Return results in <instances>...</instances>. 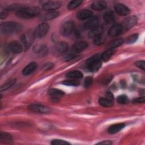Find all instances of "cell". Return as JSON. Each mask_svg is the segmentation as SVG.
I'll return each mask as SVG.
<instances>
[{
	"label": "cell",
	"mask_w": 145,
	"mask_h": 145,
	"mask_svg": "<svg viewBox=\"0 0 145 145\" xmlns=\"http://www.w3.org/2000/svg\"><path fill=\"white\" fill-rule=\"evenodd\" d=\"M104 31V27L102 25H98L95 28L90 30L88 33V36L91 39H94L95 37L101 35Z\"/></svg>",
	"instance_id": "cell-14"
},
{
	"label": "cell",
	"mask_w": 145,
	"mask_h": 145,
	"mask_svg": "<svg viewBox=\"0 0 145 145\" xmlns=\"http://www.w3.org/2000/svg\"><path fill=\"white\" fill-rule=\"evenodd\" d=\"M49 94L52 99H58L64 95V92L58 89L51 88L49 90Z\"/></svg>",
	"instance_id": "cell-22"
},
{
	"label": "cell",
	"mask_w": 145,
	"mask_h": 145,
	"mask_svg": "<svg viewBox=\"0 0 145 145\" xmlns=\"http://www.w3.org/2000/svg\"><path fill=\"white\" fill-rule=\"evenodd\" d=\"M37 67V65L36 62H31L24 68V69L22 70V74L24 75H29L35 71Z\"/></svg>",
	"instance_id": "cell-18"
},
{
	"label": "cell",
	"mask_w": 145,
	"mask_h": 145,
	"mask_svg": "<svg viewBox=\"0 0 145 145\" xmlns=\"http://www.w3.org/2000/svg\"><path fill=\"white\" fill-rule=\"evenodd\" d=\"M144 101H145V98L144 96L134 99L133 100V102L134 103H143Z\"/></svg>",
	"instance_id": "cell-40"
},
{
	"label": "cell",
	"mask_w": 145,
	"mask_h": 145,
	"mask_svg": "<svg viewBox=\"0 0 145 145\" xmlns=\"http://www.w3.org/2000/svg\"><path fill=\"white\" fill-rule=\"evenodd\" d=\"M53 145H65V144H70V143L65 140H63L61 139H54L53 140L51 143Z\"/></svg>",
	"instance_id": "cell-36"
},
{
	"label": "cell",
	"mask_w": 145,
	"mask_h": 145,
	"mask_svg": "<svg viewBox=\"0 0 145 145\" xmlns=\"http://www.w3.org/2000/svg\"><path fill=\"white\" fill-rule=\"evenodd\" d=\"M92 82H93L92 78L91 76H87V77H86V78L84 80V86L86 88L89 87V86H91Z\"/></svg>",
	"instance_id": "cell-37"
},
{
	"label": "cell",
	"mask_w": 145,
	"mask_h": 145,
	"mask_svg": "<svg viewBox=\"0 0 145 145\" xmlns=\"http://www.w3.org/2000/svg\"><path fill=\"white\" fill-rule=\"evenodd\" d=\"M99 25V19L97 16H92L85 24L84 27L86 29H92Z\"/></svg>",
	"instance_id": "cell-15"
},
{
	"label": "cell",
	"mask_w": 145,
	"mask_h": 145,
	"mask_svg": "<svg viewBox=\"0 0 145 145\" xmlns=\"http://www.w3.org/2000/svg\"><path fill=\"white\" fill-rule=\"evenodd\" d=\"M99 103L104 107H111L113 105V101L106 97H100L99 100Z\"/></svg>",
	"instance_id": "cell-27"
},
{
	"label": "cell",
	"mask_w": 145,
	"mask_h": 145,
	"mask_svg": "<svg viewBox=\"0 0 145 145\" xmlns=\"http://www.w3.org/2000/svg\"><path fill=\"white\" fill-rule=\"evenodd\" d=\"M114 52H115V51L113 49H108L101 54L100 58L101 60H103L104 61H107L114 54Z\"/></svg>",
	"instance_id": "cell-26"
},
{
	"label": "cell",
	"mask_w": 145,
	"mask_h": 145,
	"mask_svg": "<svg viewBox=\"0 0 145 145\" xmlns=\"http://www.w3.org/2000/svg\"><path fill=\"white\" fill-rule=\"evenodd\" d=\"M93 44L96 45H101L104 41V37H103L102 35L95 37L94 39H93Z\"/></svg>",
	"instance_id": "cell-35"
},
{
	"label": "cell",
	"mask_w": 145,
	"mask_h": 145,
	"mask_svg": "<svg viewBox=\"0 0 145 145\" xmlns=\"http://www.w3.org/2000/svg\"><path fill=\"white\" fill-rule=\"evenodd\" d=\"M135 65L138 67L142 69L143 70H144V69H145V62H144V61H143V60L138 61L135 63Z\"/></svg>",
	"instance_id": "cell-39"
},
{
	"label": "cell",
	"mask_w": 145,
	"mask_h": 145,
	"mask_svg": "<svg viewBox=\"0 0 145 145\" xmlns=\"http://www.w3.org/2000/svg\"><path fill=\"white\" fill-rule=\"evenodd\" d=\"M88 46V44L87 42L85 41H78L76 42L72 47V50L74 53H77L81 52L83 50L87 48Z\"/></svg>",
	"instance_id": "cell-17"
},
{
	"label": "cell",
	"mask_w": 145,
	"mask_h": 145,
	"mask_svg": "<svg viewBox=\"0 0 145 145\" xmlns=\"http://www.w3.org/2000/svg\"><path fill=\"white\" fill-rule=\"evenodd\" d=\"M75 24L72 21H67L63 23L61 27L60 32L62 35L67 36L74 32Z\"/></svg>",
	"instance_id": "cell-5"
},
{
	"label": "cell",
	"mask_w": 145,
	"mask_h": 145,
	"mask_svg": "<svg viewBox=\"0 0 145 145\" xmlns=\"http://www.w3.org/2000/svg\"><path fill=\"white\" fill-rule=\"evenodd\" d=\"M125 125L123 123H116L112 126H110L108 131L110 134H115L118 131H120L121 130H122L124 127Z\"/></svg>",
	"instance_id": "cell-23"
},
{
	"label": "cell",
	"mask_w": 145,
	"mask_h": 145,
	"mask_svg": "<svg viewBox=\"0 0 145 145\" xmlns=\"http://www.w3.org/2000/svg\"><path fill=\"white\" fill-rule=\"evenodd\" d=\"M93 16L92 11L88 9H84L78 11L76 14V17L79 20H86L90 19Z\"/></svg>",
	"instance_id": "cell-13"
},
{
	"label": "cell",
	"mask_w": 145,
	"mask_h": 145,
	"mask_svg": "<svg viewBox=\"0 0 145 145\" xmlns=\"http://www.w3.org/2000/svg\"><path fill=\"white\" fill-rule=\"evenodd\" d=\"M16 83V79H11L7 81L6 83H5L3 84H2L1 87V91H5L6 89H8V88H11L12 86H13Z\"/></svg>",
	"instance_id": "cell-28"
},
{
	"label": "cell",
	"mask_w": 145,
	"mask_h": 145,
	"mask_svg": "<svg viewBox=\"0 0 145 145\" xmlns=\"http://www.w3.org/2000/svg\"><path fill=\"white\" fill-rule=\"evenodd\" d=\"M59 15V13L55 11H48L42 14L40 16V19L41 20H49L56 18Z\"/></svg>",
	"instance_id": "cell-16"
},
{
	"label": "cell",
	"mask_w": 145,
	"mask_h": 145,
	"mask_svg": "<svg viewBox=\"0 0 145 145\" xmlns=\"http://www.w3.org/2000/svg\"><path fill=\"white\" fill-rule=\"evenodd\" d=\"M28 109L34 112L42 113V114H47L50 112L51 110L50 108L49 107L41 105V104H32L29 105L28 106Z\"/></svg>",
	"instance_id": "cell-7"
},
{
	"label": "cell",
	"mask_w": 145,
	"mask_h": 145,
	"mask_svg": "<svg viewBox=\"0 0 145 145\" xmlns=\"http://www.w3.org/2000/svg\"><path fill=\"white\" fill-rule=\"evenodd\" d=\"M12 137L10 134L5 132H1L0 140L1 142L5 143L10 144L12 142Z\"/></svg>",
	"instance_id": "cell-24"
},
{
	"label": "cell",
	"mask_w": 145,
	"mask_h": 145,
	"mask_svg": "<svg viewBox=\"0 0 145 145\" xmlns=\"http://www.w3.org/2000/svg\"><path fill=\"white\" fill-rule=\"evenodd\" d=\"M54 65L52 63H47L46 64H45L43 66V69L44 70H48L49 69H51L52 68H53Z\"/></svg>",
	"instance_id": "cell-41"
},
{
	"label": "cell",
	"mask_w": 145,
	"mask_h": 145,
	"mask_svg": "<svg viewBox=\"0 0 145 145\" xmlns=\"http://www.w3.org/2000/svg\"><path fill=\"white\" fill-rule=\"evenodd\" d=\"M56 50L58 53L64 54L68 51L69 45L66 42H64V41L59 42L56 45Z\"/></svg>",
	"instance_id": "cell-21"
},
{
	"label": "cell",
	"mask_w": 145,
	"mask_h": 145,
	"mask_svg": "<svg viewBox=\"0 0 145 145\" xmlns=\"http://www.w3.org/2000/svg\"><path fill=\"white\" fill-rule=\"evenodd\" d=\"M117 102L118 103L122 104H127V103H129V99L127 97V96H126L125 95H120L117 98Z\"/></svg>",
	"instance_id": "cell-33"
},
{
	"label": "cell",
	"mask_w": 145,
	"mask_h": 145,
	"mask_svg": "<svg viewBox=\"0 0 145 145\" xmlns=\"http://www.w3.org/2000/svg\"><path fill=\"white\" fill-rule=\"evenodd\" d=\"M106 7V3L103 1H96L91 5V8L96 11H101Z\"/></svg>",
	"instance_id": "cell-20"
},
{
	"label": "cell",
	"mask_w": 145,
	"mask_h": 145,
	"mask_svg": "<svg viewBox=\"0 0 145 145\" xmlns=\"http://www.w3.org/2000/svg\"><path fill=\"white\" fill-rule=\"evenodd\" d=\"M61 6V3L58 1H48L42 6V9L47 11H52Z\"/></svg>",
	"instance_id": "cell-12"
},
{
	"label": "cell",
	"mask_w": 145,
	"mask_h": 145,
	"mask_svg": "<svg viewBox=\"0 0 145 145\" xmlns=\"http://www.w3.org/2000/svg\"><path fill=\"white\" fill-rule=\"evenodd\" d=\"M33 50L35 53L41 54V55H45L47 52V48L45 45L35 46L33 48Z\"/></svg>",
	"instance_id": "cell-30"
},
{
	"label": "cell",
	"mask_w": 145,
	"mask_h": 145,
	"mask_svg": "<svg viewBox=\"0 0 145 145\" xmlns=\"http://www.w3.org/2000/svg\"><path fill=\"white\" fill-rule=\"evenodd\" d=\"M123 31V29L121 24H114L109 28L108 35L110 37L118 36L122 34Z\"/></svg>",
	"instance_id": "cell-9"
},
{
	"label": "cell",
	"mask_w": 145,
	"mask_h": 145,
	"mask_svg": "<svg viewBox=\"0 0 145 145\" xmlns=\"http://www.w3.org/2000/svg\"><path fill=\"white\" fill-rule=\"evenodd\" d=\"M49 29V25L46 23L40 24L35 29L34 35L35 37L40 39L44 37L48 33Z\"/></svg>",
	"instance_id": "cell-6"
},
{
	"label": "cell",
	"mask_w": 145,
	"mask_h": 145,
	"mask_svg": "<svg viewBox=\"0 0 145 145\" xmlns=\"http://www.w3.org/2000/svg\"><path fill=\"white\" fill-rule=\"evenodd\" d=\"M82 3V1L80 0L72 1L68 3L67 8L69 10H73L76 8L77 7H78Z\"/></svg>",
	"instance_id": "cell-31"
},
{
	"label": "cell",
	"mask_w": 145,
	"mask_h": 145,
	"mask_svg": "<svg viewBox=\"0 0 145 145\" xmlns=\"http://www.w3.org/2000/svg\"><path fill=\"white\" fill-rule=\"evenodd\" d=\"M75 57H76L75 54H74V53H69V54H66L63 57V59L65 61H70V60L74 59Z\"/></svg>",
	"instance_id": "cell-38"
},
{
	"label": "cell",
	"mask_w": 145,
	"mask_h": 145,
	"mask_svg": "<svg viewBox=\"0 0 145 145\" xmlns=\"http://www.w3.org/2000/svg\"><path fill=\"white\" fill-rule=\"evenodd\" d=\"M106 98H108V99H110V100H111L113 101V96L112 94L110 92H108L106 93Z\"/></svg>",
	"instance_id": "cell-44"
},
{
	"label": "cell",
	"mask_w": 145,
	"mask_h": 145,
	"mask_svg": "<svg viewBox=\"0 0 145 145\" xmlns=\"http://www.w3.org/2000/svg\"><path fill=\"white\" fill-rule=\"evenodd\" d=\"M114 8L116 12L121 16H126L130 12V9L123 4L121 3H116L114 5Z\"/></svg>",
	"instance_id": "cell-10"
},
{
	"label": "cell",
	"mask_w": 145,
	"mask_h": 145,
	"mask_svg": "<svg viewBox=\"0 0 145 145\" xmlns=\"http://www.w3.org/2000/svg\"><path fill=\"white\" fill-rule=\"evenodd\" d=\"M66 76L70 79H80L83 77V74L78 70H74L72 71L69 72L66 74Z\"/></svg>",
	"instance_id": "cell-25"
},
{
	"label": "cell",
	"mask_w": 145,
	"mask_h": 145,
	"mask_svg": "<svg viewBox=\"0 0 145 145\" xmlns=\"http://www.w3.org/2000/svg\"><path fill=\"white\" fill-rule=\"evenodd\" d=\"M112 143L109 140H105V141H103V142H101L98 143L97 144H104V145H109L111 144Z\"/></svg>",
	"instance_id": "cell-43"
},
{
	"label": "cell",
	"mask_w": 145,
	"mask_h": 145,
	"mask_svg": "<svg viewBox=\"0 0 145 145\" xmlns=\"http://www.w3.org/2000/svg\"><path fill=\"white\" fill-rule=\"evenodd\" d=\"M103 18L104 21L108 24H113L116 21L114 14L112 11H108L104 14Z\"/></svg>",
	"instance_id": "cell-19"
},
{
	"label": "cell",
	"mask_w": 145,
	"mask_h": 145,
	"mask_svg": "<svg viewBox=\"0 0 145 145\" xmlns=\"http://www.w3.org/2000/svg\"><path fill=\"white\" fill-rule=\"evenodd\" d=\"M8 15V12H7V11L6 10L2 11L1 12V14H0V16H1V18L2 19H5L7 17Z\"/></svg>",
	"instance_id": "cell-42"
},
{
	"label": "cell",
	"mask_w": 145,
	"mask_h": 145,
	"mask_svg": "<svg viewBox=\"0 0 145 145\" xmlns=\"http://www.w3.org/2000/svg\"><path fill=\"white\" fill-rule=\"evenodd\" d=\"M63 84L66 86H78L79 85L80 82L79 81L77 80V79H70L68 80H64L63 82Z\"/></svg>",
	"instance_id": "cell-32"
},
{
	"label": "cell",
	"mask_w": 145,
	"mask_h": 145,
	"mask_svg": "<svg viewBox=\"0 0 145 145\" xmlns=\"http://www.w3.org/2000/svg\"><path fill=\"white\" fill-rule=\"evenodd\" d=\"M40 10L37 7H20L16 10V15L18 17L28 19L36 17L40 14Z\"/></svg>",
	"instance_id": "cell-1"
},
{
	"label": "cell",
	"mask_w": 145,
	"mask_h": 145,
	"mask_svg": "<svg viewBox=\"0 0 145 145\" xmlns=\"http://www.w3.org/2000/svg\"><path fill=\"white\" fill-rule=\"evenodd\" d=\"M123 41H124L123 39L122 38H119V39H116L110 43V44L109 45V46L110 49H114V48H116L120 46V45H121L123 44Z\"/></svg>",
	"instance_id": "cell-29"
},
{
	"label": "cell",
	"mask_w": 145,
	"mask_h": 145,
	"mask_svg": "<svg viewBox=\"0 0 145 145\" xmlns=\"http://www.w3.org/2000/svg\"><path fill=\"white\" fill-rule=\"evenodd\" d=\"M35 37L34 32H32V31H29L24 33L20 37L22 44L25 49H28L33 43Z\"/></svg>",
	"instance_id": "cell-4"
},
{
	"label": "cell",
	"mask_w": 145,
	"mask_h": 145,
	"mask_svg": "<svg viewBox=\"0 0 145 145\" xmlns=\"http://www.w3.org/2000/svg\"><path fill=\"white\" fill-rule=\"evenodd\" d=\"M138 38V35L137 33L133 34V35L129 36L126 39V42L128 44H133L137 40Z\"/></svg>",
	"instance_id": "cell-34"
},
{
	"label": "cell",
	"mask_w": 145,
	"mask_h": 145,
	"mask_svg": "<svg viewBox=\"0 0 145 145\" xmlns=\"http://www.w3.org/2000/svg\"><path fill=\"white\" fill-rule=\"evenodd\" d=\"M137 22V17L134 15H133L125 18L123 20L121 25L123 29V31H126L131 28L134 25L136 24Z\"/></svg>",
	"instance_id": "cell-8"
},
{
	"label": "cell",
	"mask_w": 145,
	"mask_h": 145,
	"mask_svg": "<svg viewBox=\"0 0 145 145\" xmlns=\"http://www.w3.org/2000/svg\"><path fill=\"white\" fill-rule=\"evenodd\" d=\"M100 56L96 54L89 58L87 61V66L88 70L92 72H96L99 70L101 66Z\"/></svg>",
	"instance_id": "cell-3"
},
{
	"label": "cell",
	"mask_w": 145,
	"mask_h": 145,
	"mask_svg": "<svg viewBox=\"0 0 145 145\" xmlns=\"http://www.w3.org/2000/svg\"><path fill=\"white\" fill-rule=\"evenodd\" d=\"M22 29V25L16 22H5L1 24L0 30L1 33L6 35L16 34Z\"/></svg>",
	"instance_id": "cell-2"
},
{
	"label": "cell",
	"mask_w": 145,
	"mask_h": 145,
	"mask_svg": "<svg viewBox=\"0 0 145 145\" xmlns=\"http://www.w3.org/2000/svg\"><path fill=\"white\" fill-rule=\"evenodd\" d=\"M8 49L13 53H19L22 51V44L18 41H11L8 45Z\"/></svg>",
	"instance_id": "cell-11"
}]
</instances>
